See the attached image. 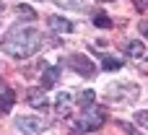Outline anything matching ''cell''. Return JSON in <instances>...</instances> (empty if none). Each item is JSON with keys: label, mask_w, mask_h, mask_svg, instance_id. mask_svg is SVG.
Segmentation results:
<instances>
[{"label": "cell", "mask_w": 148, "mask_h": 135, "mask_svg": "<svg viewBox=\"0 0 148 135\" xmlns=\"http://www.w3.org/2000/svg\"><path fill=\"white\" fill-rule=\"evenodd\" d=\"M68 65H70L75 73L86 75V78H91V75L96 73V65H94L88 57H83V55H70V57H68Z\"/></svg>", "instance_id": "3957f363"}, {"label": "cell", "mask_w": 148, "mask_h": 135, "mask_svg": "<svg viewBox=\"0 0 148 135\" xmlns=\"http://www.w3.org/2000/svg\"><path fill=\"white\" fill-rule=\"evenodd\" d=\"M13 101H16V91H13V88H5V91L0 94V114L10 112V109H13Z\"/></svg>", "instance_id": "52a82bcc"}, {"label": "cell", "mask_w": 148, "mask_h": 135, "mask_svg": "<svg viewBox=\"0 0 148 135\" xmlns=\"http://www.w3.org/2000/svg\"><path fill=\"white\" fill-rule=\"evenodd\" d=\"M42 68H44V73H42V88L47 91V88H52V86L57 83L60 70H57V68H52V65H42Z\"/></svg>", "instance_id": "5b68a950"}, {"label": "cell", "mask_w": 148, "mask_h": 135, "mask_svg": "<svg viewBox=\"0 0 148 135\" xmlns=\"http://www.w3.org/2000/svg\"><path fill=\"white\" fill-rule=\"evenodd\" d=\"M16 127L23 135H39L44 130V120L42 117H18L16 120Z\"/></svg>", "instance_id": "277c9868"}, {"label": "cell", "mask_w": 148, "mask_h": 135, "mask_svg": "<svg viewBox=\"0 0 148 135\" xmlns=\"http://www.w3.org/2000/svg\"><path fill=\"white\" fill-rule=\"evenodd\" d=\"M0 10H3V5H0Z\"/></svg>", "instance_id": "ffe728a7"}, {"label": "cell", "mask_w": 148, "mask_h": 135, "mask_svg": "<svg viewBox=\"0 0 148 135\" xmlns=\"http://www.w3.org/2000/svg\"><path fill=\"white\" fill-rule=\"evenodd\" d=\"M21 18H26V21H36V13L29 8V5H18V10H16Z\"/></svg>", "instance_id": "7c38bea8"}, {"label": "cell", "mask_w": 148, "mask_h": 135, "mask_svg": "<svg viewBox=\"0 0 148 135\" xmlns=\"http://www.w3.org/2000/svg\"><path fill=\"white\" fill-rule=\"evenodd\" d=\"M133 3H135L138 8H146V5H148V0H133Z\"/></svg>", "instance_id": "ac0fdd59"}, {"label": "cell", "mask_w": 148, "mask_h": 135, "mask_svg": "<svg viewBox=\"0 0 148 135\" xmlns=\"http://www.w3.org/2000/svg\"><path fill=\"white\" fill-rule=\"evenodd\" d=\"M140 31H143V36H148V21H143V23H140Z\"/></svg>", "instance_id": "e0dca14e"}, {"label": "cell", "mask_w": 148, "mask_h": 135, "mask_svg": "<svg viewBox=\"0 0 148 135\" xmlns=\"http://www.w3.org/2000/svg\"><path fill=\"white\" fill-rule=\"evenodd\" d=\"M94 99H96V94H94L91 88H86V91H81V94H78V104H83V107H91V104H94Z\"/></svg>", "instance_id": "30bf717a"}, {"label": "cell", "mask_w": 148, "mask_h": 135, "mask_svg": "<svg viewBox=\"0 0 148 135\" xmlns=\"http://www.w3.org/2000/svg\"><path fill=\"white\" fill-rule=\"evenodd\" d=\"M135 120H138L140 125H146V127H148V112H138V114H135Z\"/></svg>", "instance_id": "2e32d148"}, {"label": "cell", "mask_w": 148, "mask_h": 135, "mask_svg": "<svg viewBox=\"0 0 148 135\" xmlns=\"http://www.w3.org/2000/svg\"><path fill=\"white\" fill-rule=\"evenodd\" d=\"M127 55L130 57H143L146 55V49H143V42H138V39H133V42H127Z\"/></svg>", "instance_id": "9c48e42d"}, {"label": "cell", "mask_w": 148, "mask_h": 135, "mask_svg": "<svg viewBox=\"0 0 148 135\" xmlns=\"http://www.w3.org/2000/svg\"><path fill=\"white\" fill-rule=\"evenodd\" d=\"M57 3H62V5H68V8H75V10H78V8H83V3H81V0H57Z\"/></svg>", "instance_id": "9a60e30c"}, {"label": "cell", "mask_w": 148, "mask_h": 135, "mask_svg": "<svg viewBox=\"0 0 148 135\" xmlns=\"http://www.w3.org/2000/svg\"><path fill=\"white\" fill-rule=\"evenodd\" d=\"M55 104H57V109H65V107L70 104V94L60 91V94H57V99H55Z\"/></svg>", "instance_id": "4fadbf2b"}, {"label": "cell", "mask_w": 148, "mask_h": 135, "mask_svg": "<svg viewBox=\"0 0 148 135\" xmlns=\"http://www.w3.org/2000/svg\"><path fill=\"white\" fill-rule=\"evenodd\" d=\"M42 47V34L31 26H13L5 36H3V49L10 57H31L36 49Z\"/></svg>", "instance_id": "6da1fadb"}, {"label": "cell", "mask_w": 148, "mask_h": 135, "mask_svg": "<svg viewBox=\"0 0 148 135\" xmlns=\"http://www.w3.org/2000/svg\"><path fill=\"white\" fill-rule=\"evenodd\" d=\"M101 65H104V70H120V68H122V60H117V57H104Z\"/></svg>", "instance_id": "8fae6325"}, {"label": "cell", "mask_w": 148, "mask_h": 135, "mask_svg": "<svg viewBox=\"0 0 148 135\" xmlns=\"http://www.w3.org/2000/svg\"><path fill=\"white\" fill-rule=\"evenodd\" d=\"M0 86H3V81H0Z\"/></svg>", "instance_id": "d6986e66"}, {"label": "cell", "mask_w": 148, "mask_h": 135, "mask_svg": "<svg viewBox=\"0 0 148 135\" xmlns=\"http://www.w3.org/2000/svg\"><path fill=\"white\" fill-rule=\"evenodd\" d=\"M94 23H96V26H99V29H107V26H109V23H112V21H109V16H104V13H99V16H96V18H94Z\"/></svg>", "instance_id": "5bb4252c"}, {"label": "cell", "mask_w": 148, "mask_h": 135, "mask_svg": "<svg viewBox=\"0 0 148 135\" xmlns=\"http://www.w3.org/2000/svg\"><path fill=\"white\" fill-rule=\"evenodd\" d=\"M104 120H107L104 109H99V107H86V112H83L81 122H78V125H73V135H83V130H86V133L99 130V127L104 125Z\"/></svg>", "instance_id": "7a4b0ae2"}, {"label": "cell", "mask_w": 148, "mask_h": 135, "mask_svg": "<svg viewBox=\"0 0 148 135\" xmlns=\"http://www.w3.org/2000/svg\"><path fill=\"white\" fill-rule=\"evenodd\" d=\"M29 104H31V107H36V109H44V107H47L44 88H42V91H31V94H29Z\"/></svg>", "instance_id": "ba28073f"}, {"label": "cell", "mask_w": 148, "mask_h": 135, "mask_svg": "<svg viewBox=\"0 0 148 135\" xmlns=\"http://www.w3.org/2000/svg\"><path fill=\"white\" fill-rule=\"evenodd\" d=\"M47 23L52 26V31H60V34H70V31H73V23H70L68 18H60V16H49Z\"/></svg>", "instance_id": "8992f818"}]
</instances>
